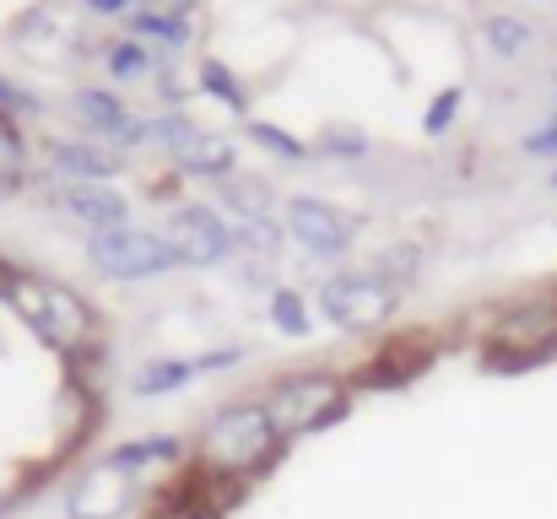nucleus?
<instances>
[{"mask_svg":"<svg viewBox=\"0 0 557 519\" xmlns=\"http://www.w3.org/2000/svg\"><path fill=\"white\" fill-rule=\"evenodd\" d=\"M287 449V438L271 428L260 400H227L206 417L200 438H195V466L211 482H249L260 477L276 455Z\"/></svg>","mask_w":557,"mask_h":519,"instance_id":"obj_1","label":"nucleus"},{"mask_svg":"<svg viewBox=\"0 0 557 519\" xmlns=\"http://www.w3.org/2000/svg\"><path fill=\"white\" fill-rule=\"evenodd\" d=\"M271 428L293 444V438H309V433H325L331 422L347 417L352 406V384L342 373H325V368H309V373H282L265 395H260Z\"/></svg>","mask_w":557,"mask_h":519,"instance_id":"obj_2","label":"nucleus"},{"mask_svg":"<svg viewBox=\"0 0 557 519\" xmlns=\"http://www.w3.org/2000/svg\"><path fill=\"white\" fill-rule=\"evenodd\" d=\"M5 304L49 346H60V351H82V346L92 342V331H98V320H92V309L82 304V293H71L65 282H49V276L16 271L11 287H5Z\"/></svg>","mask_w":557,"mask_h":519,"instance_id":"obj_3","label":"nucleus"},{"mask_svg":"<svg viewBox=\"0 0 557 519\" xmlns=\"http://www.w3.org/2000/svg\"><path fill=\"white\" fill-rule=\"evenodd\" d=\"M320 298V314L336 325V331H379L395 309H400V287L389 276H379L373 265H347L336 276H325V287L314 293Z\"/></svg>","mask_w":557,"mask_h":519,"instance_id":"obj_4","label":"nucleus"},{"mask_svg":"<svg viewBox=\"0 0 557 519\" xmlns=\"http://www.w3.org/2000/svg\"><path fill=\"white\" fill-rule=\"evenodd\" d=\"M87 265L103 282H152V276L180 271V255L169 249L163 233H147V227L125 222V227H109V233L87 238Z\"/></svg>","mask_w":557,"mask_h":519,"instance_id":"obj_5","label":"nucleus"},{"mask_svg":"<svg viewBox=\"0 0 557 519\" xmlns=\"http://www.w3.org/2000/svg\"><path fill=\"white\" fill-rule=\"evenodd\" d=\"M163 238H169V249L180 255V265H189V271H211V265H227L238 255L233 217H222L206 200H180L169 211V222H163Z\"/></svg>","mask_w":557,"mask_h":519,"instance_id":"obj_6","label":"nucleus"},{"mask_svg":"<svg viewBox=\"0 0 557 519\" xmlns=\"http://www.w3.org/2000/svg\"><path fill=\"white\" fill-rule=\"evenodd\" d=\"M557 351V298H531L509 309L487 336V368H531Z\"/></svg>","mask_w":557,"mask_h":519,"instance_id":"obj_7","label":"nucleus"},{"mask_svg":"<svg viewBox=\"0 0 557 519\" xmlns=\"http://www.w3.org/2000/svg\"><path fill=\"white\" fill-rule=\"evenodd\" d=\"M287 238H298V249H309L314 260H342L352 249V217L320 195H293L282 211Z\"/></svg>","mask_w":557,"mask_h":519,"instance_id":"obj_8","label":"nucleus"},{"mask_svg":"<svg viewBox=\"0 0 557 519\" xmlns=\"http://www.w3.org/2000/svg\"><path fill=\"white\" fill-rule=\"evenodd\" d=\"M71 109H76V120H82L109 152L125 158V152L147 147V120L131 114L120 92H109V87H82V92L71 98Z\"/></svg>","mask_w":557,"mask_h":519,"instance_id":"obj_9","label":"nucleus"},{"mask_svg":"<svg viewBox=\"0 0 557 519\" xmlns=\"http://www.w3.org/2000/svg\"><path fill=\"white\" fill-rule=\"evenodd\" d=\"M54 206H60L65 222L87 227V238L131 222V200H125L120 189H109V184H65V178H60V184H54Z\"/></svg>","mask_w":557,"mask_h":519,"instance_id":"obj_10","label":"nucleus"},{"mask_svg":"<svg viewBox=\"0 0 557 519\" xmlns=\"http://www.w3.org/2000/svg\"><path fill=\"white\" fill-rule=\"evenodd\" d=\"M433 362V342H428V331H411V336H395V342H384L373 351V362L358 373V384H373V390H400V384H411L422 368Z\"/></svg>","mask_w":557,"mask_h":519,"instance_id":"obj_11","label":"nucleus"},{"mask_svg":"<svg viewBox=\"0 0 557 519\" xmlns=\"http://www.w3.org/2000/svg\"><path fill=\"white\" fill-rule=\"evenodd\" d=\"M125 504H131V477L103 460V466H92V471L76 482V493H71L65 509H71V519H120Z\"/></svg>","mask_w":557,"mask_h":519,"instance_id":"obj_12","label":"nucleus"},{"mask_svg":"<svg viewBox=\"0 0 557 519\" xmlns=\"http://www.w3.org/2000/svg\"><path fill=\"white\" fill-rule=\"evenodd\" d=\"M49 169L65 184H109L114 173L125 169V158L109 152L103 141H54L49 147Z\"/></svg>","mask_w":557,"mask_h":519,"instance_id":"obj_13","label":"nucleus"},{"mask_svg":"<svg viewBox=\"0 0 557 519\" xmlns=\"http://www.w3.org/2000/svg\"><path fill=\"white\" fill-rule=\"evenodd\" d=\"M131 38H141L147 49H169V54H180L189 38H195V27H189V5H169V0H158V5H136V11H131Z\"/></svg>","mask_w":557,"mask_h":519,"instance_id":"obj_14","label":"nucleus"},{"mask_svg":"<svg viewBox=\"0 0 557 519\" xmlns=\"http://www.w3.org/2000/svg\"><path fill=\"white\" fill-rule=\"evenodd\" d=\"M174 169L185 173V178H206V184H227L233 173H238V147L227 141V136H195L185 152L174 158Z\"/></svg>","mask_w":557,"mask_h":519,"instance_id":"obj_15","label":"nucleus"},{"mask_svg":"<svg viewBox=\"0 0 557 519\" xmlns=\"http://www.w3.org/2000/svg\"><path fill=\"white\" fill-rule=\"evenodd\" d=\"M185 460V444L169 438V433H152V438H125L109 449V466L125 471V477H141V471H158V466H180Z\"/></svg>","mask_w":557,"mask_h":519,"instance_id":"obj_16","label":"nucleus"},{"mask_svg":"<svg viewBox=\"0 0 557 519\" xmlns=\"http://www.w3.org/2000/svg\"><path fill=\"white\" fill-rule=\"evenodd\" d=\"M200 379V362L195 357H158V362H147V368H136V379H131V395L136 400H163V395H180Z\"/></svg>","mask_w":557,"mask_h":519,"instance_id":"obj_17","label":"nucleus"},{"mask_svg":"<svg viewBox=\"0 0 557 519\" xmlns=\"http://www.w3.org/2000/svg\"><path fill=\"white\" fill-rule=\"evenodd\" d=\"M482 44H487L498 60H520V54L536 49V27H531L525 16H515V11H493V16L482 22Z\"/></svg>","mask_w":557,"mask_h":519,"instance_id":"obj_18","label":"nucleus"},{"mask_svg":"<svg viewBox=\"0 0 557 519\" xmlns=\"http://www.w3.org/2000/svg\"><path fill=\"white\" fill-rule=\"evenodd\" d=\"M265 314H271V325H276L287 342H309V336H314V309H309V298H304L298 287H271Z\"/></svg>","mask_w":557,"mask_h":519,"instance_id":"obj_19","label":"nucleus"},{"mask_svg":"<svg viewBox=\"0 0 557 519\" xmlns=\"http://www.w3.org/2000/svg\"><path fill=\"white\" fill-rule=\"evenodd\" d=\"M233 238H238V255L276 260L282 244H287V227H282L276 217H238V222H233Z\"/></svg>","mask_w":557,"mask_h":519,"instance_id":"obj_20","label":"nucleus"},{"mask_svg":"<svg viewBox=\"0 0 557 519\" xmlns=\"http://www.w3.org/2000/svg\"><path fill=\"white\" fill-rule=\"evenodd\" d=\"M103 65H109L114 82H147L158 60H152V49H147L141 38H114V44L103 49Z\"/></svg>","mask_w":557,"mask_h":519,"instance_id":"obj_21","label":"nucleus"},{"mask_svg":"<svg viewBox=\"0 0 557 519\" xmlns=\"http://www.w3.org/2000/svg\"><path fill=\"white\" fill-rule=\"evenodd\" d=\"M195 136H200V125L189 120L185 109H169V114H152L147 120V147H163L169 158H180Z\"/></svg>","mask_w":557,"mask_h":519,"instance_id":"obj_22","label":"nucleus"},{"mask_svg":"<svg viewBox=\"0 0 557 519\" xmlns=\"http://www.w3.org/2000/svg\"><path fill=\"white\" fill-rule=\"evenodd\" d=\"M200 92L206 98H216L222 109H233V114H244L249 109V92H244V82L233 76V65H222V60H200Z\"/></svg>","mask_w":557,"mask_h":519,"instance_id":"obj_23","label":"nucleus"},{"mask_svg":"<svg viewBox=\"0 0 557 519\" xmlns=\"http://www.w3.org/2000/svg\"><path fill=\"white\" fill-rule=\"evenodd\" d=\"M244 136H249L255 147H265L271 158H282V163H309V152H314L309 141L287 136V131H282V125H271V120H249V125H244Z\"/></svg>","mask_w":557,"mask_h":519,"instance_id":"obj_24","label":"nucleus"},{"mask_svg":"<svg viewBox=\"0 0 557 519\" xmlns=\"http://www.w3.org/2000/svg\"><path fill=\"white\" fill-rule=\"evenodd\" d=\"M222 189V200L238 211V217H271V189L260 184V178H227V184H216Z\"/></svg>","mask_w":557,"mask_h":519,"instance_id":"obj_25","label":"nucleus"},{"mask_svg":"<svg viewBox=\"0 0 557 519\" xmlns=\"http://www.w3.org/2000/svg\"><path fill=\"white\" fill-rule=\"evenodd\" d=\"M460 103H466V92H460V87H444V92L422 109V136H433V141H438V136H449V131H455V120H460Z\"/></svg>","mask_w":557,"mask_h":519,"instance_id":"obj_26","label":"nucleus"},{"mask_svg":"<svg viewBox=\"0 0 557 519\" xmlns=\"http://www.w3.org/2000/svg\"><path fill=\"white\" fill-rule=\"evenodd\" d=\"M16 184H22V136L0 125V200L16 195Z\"/></svg>","mask_w":557,"mask_h":519,"instance_id":"obj_27","label":"nucleus"},{"mask_svg":"<svg viewBox=\"0 0 557 519\" xmlns=\"http://www.w3.org/2000/svg\"><path fill=\"white\" fill-rule=\"evenodd\" d=\"M320 147L336 152V158H363V152H369V136H363V131H325Z\"/></svg>","mask_w":557,"mask_h":519,"instance_id":"obj_28","label":"nucleus"},{"mask_svg":"<svg viewBox=\"0 0 557 519\" xmlns=\"http://www.w3.org/2000/svg\"><path fill=\"white\" fill-rule=\"evenodd\" d=\"M520 152H531V158H557V114L547 125H536V131L520 136Z\"/></svg>","mask_w":557,"mask_h":519,"instance_id":"obj_29","label":"nucleus"},{"mask_svg":"<svg viewBox=\"0 0 557 519\" xmlns=\"http://www.w3.org/2000/svg\"><path fill=\"white\" fill-rule=\"evenodd\" d=\"M33 109H38V98H33V92H22L16 82H5V76H0V114H33Z\"/></svg>","mask_w":557,"mask_h":519,"instance_id":"obj_30","label":"nucleus"},{"mask_svg":"<svg viewBox=\"0 0 557 519\" xmlns=\"http://www.w3.org/2000/svg\"><path fill=\"white\" fill-rule=\"evenodd\" d=\"M82 5H87L92 16H131L141 0H82Z\"/></svg>","mask_w":557,"mask_h":519,"instance_id":"obj_31","label":"nucleus"},{"mask_svg":"<svg viewBox=\"0 0 557 519\" xmlns=\"http://www.w3.org/2000/svg\"><path fill=\"white\" fill-rule=\"evenodd\" d=\"M553 189H557V169H553Z\"/></svg>","mask_w":557,"mask_h":519,"instance_id":"obj_32","label":"nucleus"},{"mask_svg":"<svg viewBox=\"0 0 557 519\" xmlns=\"http://www.w3.org/2000/svg\"><path fill=\"white\" fill-rule=\"evenodd\" d=\"M553 98H557V82H553Z\"/></svg>","mask_w":557,"mask_h":519,"instance_id":"obj_33","label":"nucleus"},{"mask_svg":"<svg viewBox=\"0 0 557 519\" xmlns=\"http://www.w3.org/2000/svg\"><path fill=\"white\" fill-rule=\"evenodd\" d=\"M0 519H5V509H0Z\"/></svg>","mask_w":557,"mask_h":519,"instance_id":"obj_34","label":"nucleus"}]
</instances>
